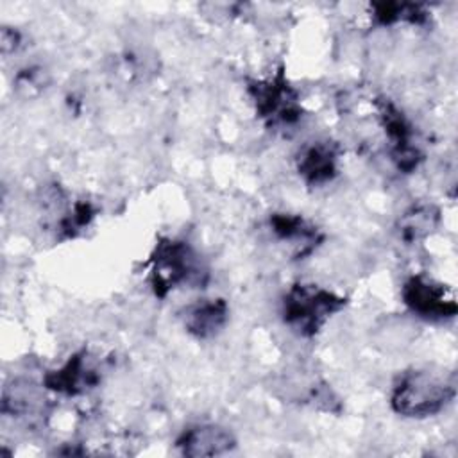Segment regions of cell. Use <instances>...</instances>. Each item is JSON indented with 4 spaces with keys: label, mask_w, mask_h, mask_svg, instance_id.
<instances>
[{
    "label": "cell",
    "mask_w": 458,
    "mask_h": 458,
    "mask_svg": "<svg viewBox=\"0 0 458 458\" xmlns=\"http://www.w3.org/2000/svg\"><path fill=\"white\" fill-rule=\"evenodd\" d=\"M143 267L147 283L157 299H166L170 292L182 286L202 288L209 279L200 254L182 238L159 236Z\"/></svg>",
    "instance_id": "6da1fadb"
},
{
    "label": "cell",
    "mask_w": 458,
    "mask_h": 458,
    "mask_svg": "<svg viewBox=\"0 0 458 458\" xmlns=\"http://www.w3.org/2000/svg\"><path fill=\"white\" fill-rule=\"evenodd\" d=\"M454 395L453 376L429 369H408L395 377L388 401L399 417L428 419L440 413Z\"/></svg>",
    "instance_id": "7a4b0ae2"
},
{
    "label": "cell",
    "mask_w": 458,
    "mask_h": 458,
    "mask_svg": "<svg viewBox=\"0 0 458 458\" xmlns=\"http://www.w3.org/2000/svg\"><path fill=\"white\" fill-rule=\"evenodd\" d=\"M245 89L258 120L268 131L292 129L304 116L301 91L290 82L283 64L267 77H247Z\"/></svg>",
    "instance_id": "3957f363"
},
{
    "label": "cell",
    "mask_w": 458,
    "mask_h": 458,
    "mask_svg": "<svg viewBox=\"0 0 458 458\" xmlns=\"http://www.w3.org/2000/svg\"><path fill=\"white\" fill-rule=\"evenodd\" d=\"M349 299L315 283H293L281 299V318L297 336L313 338Z\"/></svg>",
    "instance_id": "277c9868"
},
{
    "label": "cell",
    "mask_w": 458,
    "mask_h": 458,
    "mask_svg": "<svg viewBox=\"0 0 458 458\" xmlns=\"http://www.w3.org/2000/svg\"><path fill=\"white\" fill-rule=\"evenodd\" d=\"M374 111L388 143V154L395 168L411 174L424 161V152L417 143V132L411 120L394 100L379 95L374 98Z\"/></svg>",
    "instance_id": "5b68a950"
},
{
    "label": "cell",
    "mask_w": 458,
    "mask_h": 458,
    "mask_svg": "<svg viewBox=\"0 0 458 458\" xmlns=\"http://www.w3.org/2000/svg\"><path fill=\"white\" fill-rule=\"evenodd\" d=\"M401 301L411 315L426 322L451 320L458 313L454 290L424 272L411 274L404 279Z\"/></svg>",
    "instance_id": "8992f818"
},
{
    "label": "cell",
    "mask_w": 458,
    "mask_h": 458,
    "mask_svg": "<svg viewBox=\"0 0 458 458\" xmlns=\"http://www.w3.org/2000/svg\"><path fill=\"white\" fill-rule=\"evenodd\" d=\"M100 381L102 367L98 358L88 347H82L70 354L61 367L47 370L41 385L48 392L64 397H77L95 390Z\"/></svg>",
    "instance_id": "52a82bcc"
},
{
    "label": "cell",
    "mask_w": 458,
    "mask_h": 458,
    "mask_svg": "<svg viewBox=\"0 0 458 458\" xmlns=\"http://www.w3.org/2000/svg\"><path fill=\"white\" fill-rule=\"evenodd\" d=\"M268 229L277 242L288 245L292 259H304L324 242V233L308 218L297 213H272Z\"/></svg>",
    "instance_id": "ba28073f"
},
{
    "label": "cell",
    "mask_w": 458,
    "mask_h": 458,
    "mask_svg": "<svg viewBox=\"0 0 458 458\" xmlns=\"http://www.w3.org/2000/svg\"><path fill=\"white\" fill-rule=\"evenodd\" d=\"M342 148L333 140H315L301 148L295 157V168L302 182L310 188H320L338 175Z\"/></svg>",
    "instance_id": "9c48e42d"
},
{
    "label": "cell",
    "mask_w": 458,
    "mask_h": 458,
    "mask_svg": "<svg viewBox=\"0 0 458 458\" xmlns=\"http://www.w3.org/2000/svg\"><path fill=\"white\" fill-rule=\"evenodd\" d=\"M175 447L182 456L190 458L220 456L236 447V438L220 424L202 422L184 428L175 438Z\"/></svg>",
    "instance_id": "30bf717a"
},
{
    "label": "cell",
    "mask_w": 458,
    "mask_h": 458,
    "mask_svg": "<svg viewBox=\"0 0 458 458\" xmlns=\"http://www.w3.org/2000/svg\"><path fill=\"white\" fill-rule=\"evenodd\" d=\"M184 331L197 340H211L222 333L229 322V304L222 297L197 299L186 304L181 313Z\"/></svg>",
    "instance_id": "8fae6325"
},
{
    "label": "cell",
    "mask_w": 458,
    "mask_h": 458,
    "mask_svg": "<svg viewBox=\"0 0 458 458\" xmlns=\"http://www.w3.org/2000/svg\"><path fill=\"white\" fill-rule=\"evenodd\" d=\"M440 224V211L437 206L428 202L411 204L397 222L399 238L411 245L428 238Z\"/></svg>",
    "instance_id": "7c38bea8"
},
{
    "label": "cell",
    "mask_w": 458,
    "mask_h": 458,
    "mask_svg": "<svg viewBox=\"0 0 458 458\" xmlns=\"http://www.w3.org/2000/svg\"><path fill=\"white\" fill-rule=\"evenodd\" d=\"M431 13L422 4L413 2H372L370 20L377 27H392L397 23H408L422 27L429 21Z\"/></svg>",
    "instance_id": "4fadbf2b"
},
{
    "label": "cell",
    "mask_w": 458,
    "mask_h": 458,
    "mask_svg": "<svg viewBox=\"0 0 458 458\" xmlns=\"http://www.w3.org/2000/svg\"><path fill=\"white\" fill-rule=\"evenodd\" d=\"M97 213H98V208L91 200H86V199L75 200L72 208L59 220L61 240L75 238L79 233H82L95 220Z\"/></svg>",
    "instance_id": "5bb4252c"
},
{
    "label": "cell",
    "mask_w": 458,
    "mask_h": 458,
    "mask_svg": "<svg viewBox=\"0 0 458 458\" xmlns=\"http://www.w3.org/2000/svg\"><path fill=\"white\" fill-rule=\"evenodd\" d=\"M38 401V394L34 392L32 385H14L5 386L4 395H2V413L13 415V417H21L30 411H34Z\"/></svg>",
    "instance_id": "9a60e30c"
}]
</instances>
